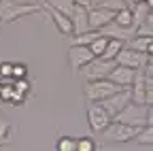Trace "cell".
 I'll return each instance as SVG.
<instances>
[{"mask_svg":"<svg viewBox=\"0 0 153 151\" xmlns=\"http://www.w3.org/2000/svg\"><path fill=\"white\" fill-rule=\"evenodd\" d=\"M43 9L41 4H32V2H19V0H0V17H2V24H13L22 17L34 15Z\"/></svg>","mask_w":153,"mask_h":151,"instance_id":"obj_1","label":"cell"},{"mask_svg":"<svg viewBox=\"0 0 153 151\" xmlns=\"http://www.w3.org/2000/svg\"><path fill=\"white\" fill-rule=\"evenodd\" d=\"M143 128H136V126H130V123H123L119 119H113L100 134H102V141L104 143H128V141H134L138 136V132Z\"/></svg>","mask_w":153,"mask_h":151,"instance_id":"obj_2","label":"cell"},{"mask_svg":"<svg viewBox=\"0 0 153 151\" xmlns=\"http://www.w3.org/2000/svg\"><path fill=\"white\" fill-rule=\"evenodd\" d=\"M119 89H123L121 85H117L111 79H96V81H85L83 83V96L89 102H102L104 98L117 94Z\"/></svg>","mask_w":153,"mask_h":151,"instance_id":"obj_3","label":"cell"},{"mask_svg":"<svg viewBox=\"0 0 153 151\" xmlns=\"http://www.w3.org/2000/svg\"><path fill=\"white\" fill-rule=\"evenodd\" d=\"M115 66H117V60H111V58H104V55H100V58H94L87 66H83L79 72H81V77H83L85 81L108 79Z\"/></svg>","mask_w":153,"mask_h":151,"instance_id":"obj_4","label":"cell"},{"mask_svg":"<svg viewBox=\"0 0 153 151\" xmlns=\"http://www.w3.org/2000/svg\"><path fill=\"white\" fill-rule=\"evenodd\" d=\"M115 119H119L123 123H130V126H136V128H145L149 123V104L130 102Z\"/></svg>","mask_w":153,"mask_h":151,"instance_id":"obj_5","label":"cell"},{"mask_svg":"<svg viewBox=\"0 0 153 151\" xmlns=\"http://www.w3.org/2000/svg\"><path fill=\"white\" fill-rule=\"evenodd\" d=\"M113 121V117H111V113L100 104V102H89V106H87V123H89V128H91V132H100L108 126Z\"/></svg>","mask_w":153,"mask_h":151,"instance_id":"obj_6","label":"cell"},{"mask_svg":"<svg viewBox=\"0 0 153 151\" xmlns=\"http://www.w3.org/2000/svg\"><path fill=\"white\" fill-rule=\"evenodd\" d=\"M132 102V87H123V89H119L117 94H113V96H108V98H104L100 104L111 113V117L115 119L119 115V113L128 106Z\"/></svg>","mask_w":153,"mask_h":151,"instance_id":"obj_7","label":"cell"},{"mask_svg":"<svg viewBox=\"0 0 153 151\" xmlns=\"http://www.w3.org/2000/svg\"><path fill=\"white\" fill-rule=\"evenodd\" d=\"M96 58L94 51L89 49V45H72L68 49V66L72 72H79L83 66H87L91 60Z\"/></svg>","mask_w":153,"mask_h":151,"instance_id":"obj_8","label":"cell"},{"mask_svg":"<svg viewBox=\"0 0 153 151\" xmlns=\"http://www.w3.org/2000/svg\"><path fill=\"white\" fill-rule=\"evenodd\" d=\"M43 9L47 11V15L51 17L53 26L57 28V32H60V34H64V36L74 34V24H72V19H70V15L57 11V9H53V7H49V4H45V2H43Z\"/></svg>","mask_w":153,"mask_h":151,"instance_id":"obj_9","label":"cell"},{"mask_svg":"<svg viewBox=\"0 0 153 151\" xmlns=\"http://www.w3.org/2000/svg\"><path fill=\"white\" fill-rule=\"evenodd\" d=\"M149 62V55L143 53V51H136L132 47H123L117 55V64H123V66H130V68H145V64Z\"/></svg>","mask_w":153,"mask_h":151,"instance_id":"obj_10","label":"cell"},{"mask_svg":"<svg viewBox=\"0 0 153 151\" xmlns=\"http://www.w3.org/2000/svg\"><path fill=\"white\" fill-rule=\"evenodd\" d=\"M117 9H106V7H91L89 9V26L91 30H102L115 19Z\"/></svg>","mask_w":153,"mask_h":151,"instance_id":"obj_11","label":"cell"},{"mask_svg":"<svg viewBox=\"0 0 153 151\" xmlns=\"http://www.w3.org/2000/svg\"><path fill=\"white\" fill-rule=\"evenodd\" d=\"M136 74H138V68H130V66H123V64H117L113 68L111 72V81H115L117 85L121 87H130L134 83V79H136Z\"/></svg>","mask_w":153,"mask_h":151,"instance_id":"obj_12","label":"cell"},{"mask_svg":"<svg viewBox=\"0 0 153 151\" xmlns=\"http://www.w3.org/2000/svg\"><path fill=\"white\" fill-rule=\"evenodd\" d=\"M70 19L74 24V34H83L87 30H91L89 26V9L83 4H74V11L70 15Z\"/></svg>","mask_w":153,"mask_h":151,"instance_id":"obj_13","label":"cell"},{"mask_svg":"<svg viewBox=\"0 0 153 151\" xmlns=\"http://www.w3.org/2000/svg\"><path fill=\"white\" fill-rule=\"evenodd\" d=\"M132 87V102H138V104H147V77H145V70L140 68Z\"/></svg>","mask_w":153,"mask_h":151,"instance_id":"obj_14","label":"cell"},{"mask_svg":"<svg viewBox=\"0 0 153 151\" xmlns=\"http://www.w3.org/2000/svg\"><path fill=\"white\" fill-rule=\"evenodd\" d=\"M153 43V36L151 34H134L132 39L126 43L128 47H132V49H136V51H143V53H147L149 51V45Z\"/></svg>","mask_w":153,"mask_h":151,"instance_id":"obj_15","label":"cell"},{"mask_svg":"<svg viewBox=\"0 0 153 151\" xmlns=\"http://www.w3.org/2000/svg\"><path fill=\"white\" fill-rule=\"evenodd\" d=\"M115 24H119V26H126V28H136V19H134V11L132 7H123L119 9L117 13H115Z\"/></svg>","mask_w":153,"mask_h":151,"instance_id":"obj_16","label":"cell"},{"mask_svg":"<svg viewBox=\"0 0 153 151\" xmlns=\"http://www.w3.org/2000/svg\"><path fill=\"white\" fill-rule=\"evenodd\" d=\"M108 41H111V36H106V34H98L96 39L89 43V49L94 51V55L96 58H100V55H104V51H106V45H108Z\"/></svg>","mask_w":153,"mask_h":151,"instance_id":"obj_17","label":"cell"},{"mask_svg":"<svg viewBox=\"0 0 153 151\" xmlns=\"http://www.w3.org/2000/svg\"><path fill=\"white\" fill-rule=\"evenodd\" d=\"M132 11H134V19H136V28H138L140 24H145L147 15L151 13V7H149L147 0H145V2H134L132 4Z\"/></svg>","mask_w":153,"mask_h":151,"instance_id":"obj_18","label":"cell"},{"mask_svg":"<svg viewBox=\"0 0 153 151\" xmlns=\"http://www.w3.org/2000/svg\"><path fill=\"white\" fill-rule=\"evenodd\" d=\"M45 4H49V7H53V9H57V11H62V13H66V15H72V11H74V0H43Z\"/></svg>","mask_w":153,"mask_h":151,"instance_id":"obj_19","label":"cell"},{"mask_svg":"<svg viewBox=\"0 0 153 151\" xmlns=\"http://www.w3.org/2000/svg\"><path fill=\"white\" fill-rule=\"evenodd\" d=\"M123 47H126V41H121V39H111L108 45H106V51H104V58L117 60V55H119V51H121Z\"/></svg>","mask_w":153,"mask_h":151,"instance_id":"obj_20","label":"cell"},{"mask_svg":"<svg viewBox=\"0 0 153 151\" xmlns=\"http://www.w3.org/2000/svg\"><path fill=\"white\" fill-rule=\"evenodd\" d=\"M76 145H79V138H72V136H60L55 141L57 151H76Z\"/></svg>","mask_w":153,"mask_h":151,"instance_id":"obj_21","label":"cell"},{"mask_svg":"<svg viewBox=\"0 0 153 151\" xmlns=\"http://www.w3.org/2000/svg\"><path fill=\"white\" fill-rule=\"evenodd\" d=\"M98 34H100V30H87L83 34H74L72 36V45H89Z\"/></svg>","mask_w":153,"mask_h":151,"instance_id":"obj_22","label":"cell"},{"mask_svg":"<svg viewBox=\"0 0 153 151\" xmlns=\"http://www.w3.org/2000/svg\"><path fill=\"white\" fill-rule=\"evenodd\" d=\"M11 130H13V126L0 115V147L2 145H7L9 141H11Z\"/></svg>","mask_w":153,"mask_h":151,"instance_id":"obj_23","label":"cell"},{"mask_svg":"<svg viewBox=\"0 0 153 151\" xmlns=\"http://www.w3.org/2000/svg\"><path fill=\"white\" fill-rule=\"evenodd\" d=\"M136 141H138L140 145H153V123H147V126L138 132Z\"/></svg>","mask_w":153,"mask_h":151,"instance_id":"obj_24","label":"cell"},{"mask_svg":"<svg viewBox=\"0 0 153 151\" xmlns=\"http://www.w3.org/2000/svg\"><path fill=\"white\" fill-rule=\"evenodd\" d=\"M15 91H17L15 89V83H2V89H0V100L7 102V104H11Z\"/></svg>","mask_w":153,"mask_h":151,"instance_id":"obj_25","label":"cell"},{"mask_svg":"<svg viewBox=\"0 0 153 151\" xmlns=\"http://www.w3.org/2000/svg\"><path fill=\"white\" fill-rule=\"evenodd\" d=\"M76 151H96V141L91 136H81L79 145H76Z\"/></svg>","mask_w":153,"mask_h":151,"instance_id":"obj_26","label":"cell"},{"mask_svg":"<svg viewBox=\"0 0 153 151\" xmlns=\"http://www.w3.org/2000/svg\"><path fill=\"white\" fill-rule=\"evenodd\" d=\"M13 64H15V62H0V81L15 79V77H13Z\"/></svg>","mask_w":153,"mask_h":151,"instance_id":"obj_27","label":"cell"},{"mask_svg":"<svg viewBox=\"0 0 153 151\" xmlns=\"http://www.w3.org/2000/svg\"><path fill=\"white\" fill-rule=\"evenodd\" d=\"M13 77H15V79L28 77V66H26L24 62H15V64H13Z\"/></svg>","mask_w":153,"mask_h":151,"instance_id":"obj_28","label":"cell"},{"mask_svg":"<svg viewBox=\"0 0 153 151\" xmlns=\"http://www.w3.org/2000/svg\"><path fill=\"white\" fill-rule=\"evenodd\" d=\"M15 89H17V91H22L24 96H28L30 89H32V85H30L28 77H24V79H15Z\"/></svg>","mask_w":153,"mask_h":151,"instance_id":"obj_29","label":"cell"},{"mask_svg":"<svg viewBox=\"0 0 153 151\" xmlns=\"http://www.w3.org/2000/svg\"><path fill=\"white\" fill-rule=\"evenodd\" d=\"M147 104H153V77H147Z\"/></svg>","mask_w":153,"mask_h":151,"instance_id":"obj_30","label":"cell"},{"mask_svg":"<svg viewBox=\"0 0 153 151\" xmlns=\"http://www.w3.org/2000/svg\"><path fill=\"white\" fill-rule=\"evenodd\" d=\"M145 74H147V77H153V62L145 64Z\"/></svg>","mask_w":153,"mask_h":151,"instance_id":"obj_31","label":"cell"},{"mask_svg":"<svg viewBox=\"0 0 153 151\" xmlns=\"http://www.w3.org/2000/svg\"><path fill=\"white\" fill-rule=\"evenodd\" d=\"M76 4H83V7H87V9H91V0H74Z\"/></svg>","mask_w":153,"mask_h":151,"instance_id":"obj_32","label":"cell"},{"mask_svg":"<svg viewBox=\"0 0 153 151\" xmlns=\"http://www.w3.org/2000/svg\"><path fill=\"white\" fill-rule=\"evenodd\" d=\"M149 123H153V104H149Z\"/></svg>","mask_w":153,"mask_h":151,"instance_id":"obj_33","label":"cell"},{"mask_svg":"<svg viewBox=\"0 0 153 151\" xmlns=\"http://www.w3.org/2000/svg\"><path fill=\"white\" fill-rule=\"evenodd\" d=\"M147 55H153V43L149 45V51H147Z\"/></svg>","mask_w":153,"mask_h":151,"instance_id":"obj_34","label":"cell"},{"mask_svg":"<svg viewBox=\"0 0 153 151\" xmlns=\"http://www.w3.org/2000/svg\"><path fill=\"white\" fill-rule=\"evenodd\" d=\"M126 4H128V7H132V4H134V0H126Z\"/></svg>","mask_w":153,"mask_h":151,"instance_id":"obj_35","label":"cell"},{"mask_svg":"<svg viewBox=\"0 0 153 151\" xmlns=\"http://www.w3.org/2000/svg\"><path fill=\"white\" fill-rule=\"evenodd\" d=\"M147 2H149V7H151V9H153V0H147Z\"/></svg>","mask_w":153,"mask_h":151,"instance_id":"obj_36","label":"cell"},{"mask_svg":"<svg viewBox=\"0 0 153 151\" xmlns=\"http://www.w3.org/2000/svg\"><path fill=\"white\" fill-rule=\"evenodd\" d=\"M134 2H145V0H134Z\"/></svg>","mask_w":153,"mask_h":151,"instance_id":"obj_37","label":"cell"},{"mask_svg":"<svg viewBox=\"0 0 153 151\" xmlns=\"http://www.w3.org/2000/svg\"><path fill=\"white\" fill-rule=\"evenodd\" d=\"M0 26H2V17H0Z\"/></svg>","mask_w":153,"mask_h":151,"instance_id":"obj_38","label":"cell"},{"mask_svg":"<svg viewBox=\"0 0 153 151\" xmlns=\"http://www.w3.org/2000/svg\"><path fill=\"white\" fill-rule=\"evenodd\" d=\"M0 89H2V81H0Z\"/></svg>","mask_w":153,"mask_h":151,"instance_id":"obj_39","label":"cell"}]
</instances>
